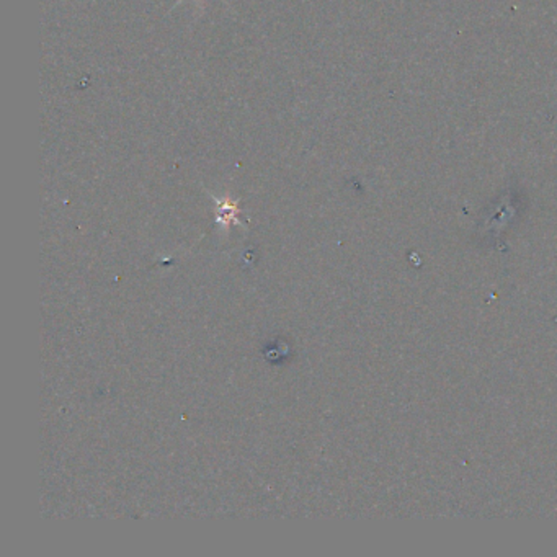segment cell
<instances>
[{
	"label": "cell",
	"mask_w": 557,
	"mask_h": 557,
	"mask_svg": "<svg viewBox=\"0 0 557 557\" xmlns=\"http://www.w3.org/2000/svg\"><path fill=\"white\" fill-rule=\"evenodd\" d=\"M216 203H218V209H219V214L223 216V221H234L235 216H238L240 211L238 209V205L235 203H231L228 200H216Z\"/></svg>",
	"instance_id": "1"
},
{
	"label": "cell",
	"mask_w": 557,
	"mask_h": 557,
	"mask_svg": "<svg viewBox=\"0 0 557 557\" xmlns=\"http://www.w3.org/2000/svg\"><path fill=\"white\" fill-rule=\"evenodd\" d=\"M203 2H205V0H200V4H203ZM223 2H224V4H228V2H226V0H223ZM180 4H184V0H177V4H175V7H179V5H180ZM175 7H174V8H175Z\"/></svg>",
	"instance_id": "2"
}]
</instances>
